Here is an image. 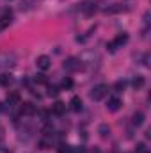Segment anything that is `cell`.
Segmentation results:
<instances>
[{
  "label": "cell",
  "instance_id": "5",
  "mask_svg": "<svg viewBox=\"0 0 151 153\" xmlns=\"http://www.w3.org/2000/svg\"><path fill=\"white\" fill-rule=\"evenodd\" d=\"M20 109H21V114H25V116H34L36 114V105H34L32 102L20 103Z\"/></svg>",
  "mask_w": 151,
  "mask_h": 153
},
{
  "label": "cell",
  "instance_id": "14",
  "mask_svg": "<svg viewBox=\"0 0 151 153\" xmlns=\"http://www.w3.org/2000/svg\"><path fill=\"white\" fill-rule=\"evenodd\" d=\"M132 84H133V87L135 89H141V87H144V84H146V80H144V76L137 75L133 80H132Z\"/></svg>",
  "mask_w": 151,
  "mask_h": 153
},
{
  "label": "cell",
  "instance_id": "18",
  "mask_svg": "<svg viewBox=\"0 0 151 153\" xmlns=\"http://www.w3.org/2000/svg\"><path fill=\"white\" fill-rule=\"evenodd\" d=\"M61 87H62V89H71V87H73V80H71L70 76H66V78L62 80V84H61Z\"/></svg>",
  "mask_w": 151,
  "mask_h": 153
},
{
  "label": "cell",
  "instance_id": "3",
  "mask_svg": "<svg viewBox=\"0 0 151 153\" xmlns=\"http://www.w3.org/2000/svg\"><path fill=\"white\" fill-rule=\"evenodd\" d=\"M128 43V34H117L114 41H110L109 45H107V50L114 53V52H117L119 48H123V45H126Z\"/></svg>",
  "mask_w": 151,
  "mask_h": 153
},
{
  "label": "cell",
  "instance_id": "10",
  "mask_svg": "<svg viewBox=\"0 0 151 153\" xmlns=\"http://www.w3.org/2000/svg\"><path fill=\"white\" fill-rule=\"evenodd\" d=\"M52 112L55 116H62L66 112V103H62V102H55L53 105H52Z\"/></svg>",
  "mask_w": 151,
  "mask_h": 153
},
{
  "label": "cell",
  "instance_id": "6",
  "mask_svg": "<svg viewBox=\"0 0 151 153\" xmlns=\"http://www.w3.org/2000/svg\"><path fill=\"white\" fill-rule=\"evenodd\" d=\"M80 9H82V13H85V14H93V13L96 11V0H85V2L80 5Z\"/></svg>",
  "mask_w": 151,
  "mask_h": 153
},
{
  "label": "cell",
  "instance_id": "9",
  "mask_svg": "<svg viewBox=\"0 0 151 153\" xmlns=\"http://www.w3.org/2000/svg\"><path fill=\"white\" fill-rule=\"evenodd\" d=\"M7 103H9V107L20 105V93H16V91L9 93V94H7Z\"/></svg>",
  "mask_w": 151,
  "mask_h": 153
},
{
  "label": "cell",
  "instance_id": "16",
  "mask_svg": "<svg viewBox=\"0 0 151 153\" xmlns=\"http://www.w3.org/2000/svg\"><path fill=\"white\" fill-rule=\"evenodd\" d=\"M11 82H13V76L9 75V73H2V75H0V85L5 87V85H9Z\"/></svg>",
  "mask_w": 151,
  "mask_h": 153
},
{
  "label": "cell",
  "instance_id": "21",
  "mask_svg": "<svg viewBox=\"0 0 151 153\" xmlns=\"http://www.w3.org/2000/svg\"><path fill=\"white\" fill-rule=\"evenodd\" d=\"M135 152L137 153H146V144H144V143H139V144L135 146Z\"/></svg>",
  "mask_w": 151,
  "mask_h": 153
},
{
  "label": "cell",
  "instance_id": "15",
  "mask_svg": "<svg viewBox=\"0 0 151 153\" xmlns=\"http://www.w3.org/2000/svg\"><path fill=\"white\" fill-rule=\"evenodd\" d=\"M132 123H133L135 126H141V125L144 123V114H142V112H135V114H133V119H132Z\"/></svg>",
  "mask_w": 151,
  "mask_h": 153
},
{
  "label": "cell",
  "instance_id": "23",
  "mask_svg": "<svg viewBox=\"0 0 151 153\" xmlns=\"http://www.w3.org/2000/svg\"><path fill=\"white\" fill-rule=\"evenodd\" d=\"M71 153H87V148H84V146H78V148H73Z\"/></svg>",
  "mask_w": 151,
  "mask_h": 153
},
{
  "label": "cell",
  "instance_id": "7",
  "mask_svg": "<svg viewBox=\"0 0 151 153\" xmlns=\"http://www.w3.org/2000/svg\"><path fill=\"white\" fill-rule=\"evenodd\" d=\"M78 68H80V61L75 59V57H70V59L64 62V70H66V71H76Z\"/></svg>",
  "mask_w": 151,
  "mask_h": 153
},
{
  "label": "cell",
  "instance_id": "2",
  "mask_svg": "<svg viewBox=\"0 0 151 153\" xmlns=\"http://www.w3.org/2000/svg\"><path fill=\"white\" fill-rule=\"evenodd\" d=\"M107 93H109V85H107V84H98V85H94V87L91 89L89 96H91V100L98 102V100L105 98V96H107Z\"/></svg>",
  "mask_w": 151,
  "mask_h": 153
},
{
  "label": "cell",
  "instance_id": "12",
  "mask_svg": "<svg viewBox=\"0 0 151 153\" xmlns=\"http://www.w3.org/2000/svg\"><path fill=\"white\" fill-rule=\"evenodd\" d=\"M11 20H13V13H11L9 9H5V11H4V16L0 18V25H2V29L7 27V25L11 23Z\"/></svg>",
  "mask_w": 151,
  "mask_h": 153
},
{
  "label": "cell",
  "instance_id": "17",
  "mask_svg": "<svg viewBox=\"0 0 151 153\" xmlns=\"http://www.w3.org/2000/svg\"><path fill=\"white\" fill-rule=\"evenodd\" d=\"M71 150H73V148H71L70 144H64V143H62V144H59L57 153H71Z\"/></svg>",
  "mask_w": 151,
  "mask_h": 153
},
{
  "label": "cell",
  "instance_id": "13",
  "mask_svg": "<svg viewBox=\"0 0 151 153\" xmlns=\"http://www.w3.org/2000/svg\"><path fill=\"white\" fill-rule=\"evenodd\" d=\"M98 134H100L101 137H109V135H110V126L105 125V123L100 125V126H98Z\"/></svg>",
  "mask_w": 151,
  "mask_h": 153
},
{
  "label": "cell",
  "instance_id": "8",
  "mask_svg": "<svg viewBox=\"0 0 151 153\" xmlns=\"http://www.w3.org/2000/svg\"><path fill=\"white\" fill-rule=\"evenodd\" d=\"M121 105H123L121 100L114 96V98H110V100L107 102V111H110V112H117V111L121 109Z\"/></svg>",
  "mask_w": 151,
  "mask_h": 153
},
{
  "label": "cell",
  "instance_id": "1",
  "mask_svg": "<svg viewBox=\"0 0 151 153\" xmlns=\"http://www.w3.org/2000/svg\"><path fill=\"white\" fill-rule=\"evenodd\" d=\"M14 64H16V55L13 52H0V71L9 70Z\"/></svg>",
  "mask_w": 151,
  "mask_h": 153
},
{
  "label": "cell",
  "instance_id": "11",
  "mask_svg": "<svg viewBox=\"0 0 151 153\" xmlns=\"http://www.w3.org/2000/svg\"><path fill=\"white\" fill-rule=\"evenodd\" d=\"M70 107H71L73 112H80V111H82V100H80V96H73V98H71Z\"/></svg>",
  "mask_w": 151,
  "mask_h": 153
},
{
  "label": "cell",
  "instance_id": "19",
  "mask_svg": "<svg viewBox=\"0 0 151 153\" xmlns=\"http://www.w3.org/2000/svg\"><path fill=\"white\" fill-rule=\"evenodd\" d=\"M46 94H48V96H53V98H55V96L59 94V87H57V85H50V87H48V93H46Z\"/></svg>",
  "mask_w": 151,
  "mask_h": 153
},
{
  "label": "cell",
  "instance_id": "22",
  "mask_svg": "<svg viewBox=\"0 0 151 153\" xmlns=\"http://www.w3.org/2000/svg\"><path fill=\"white\" fill-rule=\"evenodd\" d=\"M50 146H52V144H50V143H48L46 139H43V141H39V148H41V150H48Z\"/></svg>",
  "mask_w": 151,
  "mask_h": 153
},
{
  "label": "cell",
  "instance_id": "20",
  "mask_svg": "<svg viewBox=\"0 0 151 153\" xmlns=\"http://www.w3.org/2000/svg\"><path fill=\"white\" fill-rule=\"evenodd\" d=\"M114 87H115V91H123V89L126 87V82H124V80H119V82H115Z\"/></svg>",
  "mask_w": 151,
  "mask_h": 153
},
{
  "label": "cell",
  "instance_id": "4",
  "mask_svg": "<svg viewBox=\"0 0 151 153\" xmlns=\"http://www.w3.org/2000/svg\"><path fill=\"white\" fill-rule=\"evenodd\" d=\"M36 66H38V70H41V71H46L52 66V59L48 55H39L38 59H36Z\"/></svg>",
  "mask_w": 151,
  "mask_h": 153
},
{
  "label": "cell",
  "instance_id": "24",
  "mask_svg": "<svg viewBox=\"0 0 151 153\" xmlns=\"http://www.w3.org/2000/svg\"><path fill=\"white\" fill-rule=\"evenodd\" d=\"M36 82H38V84H46V76L44 75H38L36 76Z\"/></svg>",
  "mask_w": 151,
  "mask_h": 153
}]
</instances>
